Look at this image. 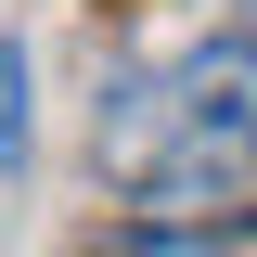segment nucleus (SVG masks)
I'll return each mask as SVG.
<instances>
[{"instance_id": "obj_1", "label": "nucleus", "mask_w": 257, "mask_h": 257, "mask_svg": "<svg viewBox=\"0 0 257 257\" xmlns=\"http://www.w3.org/2000/svg\"><path fill=\"white\" fill-rule=\"evenodd\" d=\"M90 167L142 219H219L257 180V0L231 26H206L193 52H167V64H142V77L103 90Z\"/></svg>"}, {"instance_id": "obj_2", "label": "nucleus", "mask_w": 257, "mask_h": 257, "mask_svg": "<svg viewBox=\"0 0 257 257\" xmlns=\"http://www.w3.org/2000/svg\"><path fill=\"white\" fill-rule=\"evenodd\" d=\"M77 257H257V219H128Z\"/></svg>"}, {"instance_id": "obj_3", "label": "nucleus", "mask_w": 257, "mask_h": 257, "mask_svg": "<svg viewBox=\"0 0 257 257\" xmlns=\"http://www.w3.org/2000/svg\"><path fill=\"white\" fill-rule=\"evenodd\" d=\"M0 167H26V39H0Z\"/></svg>"}]
</instances>
